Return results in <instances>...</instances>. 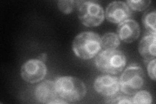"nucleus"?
<instances>
[{
  "label": "nucleus",
  "mask_w": 156,
  "mask_h": 104,
  "mask_svg": "<svg viewBox=\"0 0 156 104\" xmlns=\"http://www.w3.org/2000/svg\"><path fill=\"white\" fill-rule=\"evenodd\" d=\"M155 63L156 60L155 59L152 61H150L147 66L148 75L154 81H155Z\"/></svg>",
  "instance_id": "obj_18"
},
{
  "label": "nucleus",
  "mask_w": 156,
  "mask_h": 104,
  "mask_svg": "<svg viewBox=\"0 0 156 104\" xmlns=\"http://www.w3.org/2000/svg\"><path fill=\"white\" fill-rule=\"evenodd\" d=\"M78 17L87 27H97L103 22L105 14L103 8L96 2L81 1L78 7Z\"/></svg>",
  "instance_id": "obj_5"
},
{
  "label": "nucleus",
  "mask_w": 156,
  "mask_h": 104,
  "mask_svg": "<svg viewBox=\"0 0 156 104\" xmlns=\"http://www.w3.org/2000/svg\"><path fill=\"white\" fill-rule=\"evenodd\" d=\"M156 34H148L139 44V52L146 62L155 59Z\"/></svg>",
  "instance_id": "obj_11"
},
{
  "label": "nucleus",
  "mask_w": 156,
  "mask_h": 104,
  "mask_svg": "<svg viewBox=\"0 0 156 104\" xmlns=\"http://www.w3.org/2000/svg\"><path fill=\"white\" fill-rule=\"evenodd\" d=\"M153 99L150 93L146 91H139L132 98V103L150 104L152 103Z\"/></svg>",
  "instance_id": "obj_15"
},
{
  "label": "nucleus",
  "mask_w": 156,
  "mask_h": 104,
  "mask_svg": "<svg viewBox=\"0 0 156 104\" xmlns=\"http://www.w3.org/2000/svg\"><path fill=\"white\" fill-rule=\"evenodd\" d=\"M46 74L47 68L46 64L38 59H30L24 63L21 68L22 79L30 83L42 81Z\"/></svg>",
  "instance_id": "obj_6"
},
{
  "label": "nucleus",
  "mask_w": 156,
  "mask_h": 104,
  "mask_svg": "<svg viewBox=\"0 0 156 104\" xmlns=\"http://www.w3.org/2000/svg\"><path fill=\"white\" fill-rule=\"evenodd\" d=\"M116 31L117 35L121 41L126 43H131L139 37V25L134 20L127 19L119 23Z\"/></svg>",
  "instance_id": "obj_9"
},
{
  "label": "nucleus",
  "mask_w": 156,
  "mask_h": 104,
  "mask_svg": "<svg viewBox=\"0 0 156 104\" xmlns=\"http://www.w3.org/2000/svg\"><path fill=\"white\" fill-rule=\"evenodd\" d=\"M81 1L73 0H61L58 2V7L60 11L65 14H70L76 9L80 7Z\"/></svg>",
  "instance_id": "obj_14"
},
{
  "label": "nucleus",
  "mask_w": 156,
  "mask_h": 104,
  "mask_svg": "<svg viewBox=\"0 0 156 104\" xmlns=\"http://www.w3.org/2000/svg\"><path fill=\"white\" fill-rule=\"evenodd\" d=\"M100 38L99 34L94 32L81 33L73 41V51L77 57L81 59H91L101 50Z\"/></svg>",
  "instance_id": "obj_2"
},
{
  "label": "nucleus",
  "mask_w": 156,
  "mask_h": 104,
  "mask_svg": "<svg viewBox=\"0 0 156 104\" xmlns=\"http://www.w3.org/2000/svg\"><path fill=\"white\" fill-rule=\"evenodd\" d=\"M95 91L102 96L112 97L120 90L119 79L111 75H101L98 77L94 83Z\"/></svg>",
  "instance_id": "obj_7"
},
{
  "label": "nucleus",
  "mask_w": 156,
  "mask_h": 104,
  "mask_svg": "<svg viewBox=\"0 0 156 104\" xmlns=\"http://www.w3.org/2000/svg\"><path fill=\"white\" fill-rule=\"evenodd\" d=\"M55 82L58 97L68 103L80 102L86 95V86L79 78L62 76L58 77Z\"/></svg>",
  "instance_id": "obj_1"
},
{
  "label": "nucleus",
  "mask_w": 156,
  "mask_h": 104,
  "mask_svg": "<svg viewBox=\"0 0 156 104\" xmlns=\"http://www.w3.org/2000/svg\"><path fill=\"white\" fill-rule=\"evenodd\" d=\"M151 3V1H128L126 4L132 10L136 11H142L147 9Z\"/></svg>",
  "instance_id": "obj_16"
},
{
  "label": "nucleus",
  "mask_w": 156,
  "mask_h": 104,
  "mask_svg": "<svg viewBox=\"0 0 156 104\" xmlns=\"http://www.w3.org/2000/svg\"><path fill=\"white\" fill-rule=\"evenodd\" d=\"M131 15L130 9L124 2H113L107 6L105 16L107 21L114 23H120L128 19Z\"/></svg>",
  "instance_id": "obj_8"
},
{
  "label": "nucleus",
  "mask_w": 156,
  "mask_h": 104,
  "mask_svg": "<svg viewBox=\"0 0 156 104\" xmlns=\"http://www.w3.org/2000/svg\"><path fill=\"white\" fill-rule=\"evenodd\" d=\"M37 59H38V60H40L41 61H42L43 63H45L46 61V59H47V53H41L40 55L38 56Z\"/></svg>",
  "instance_id": "obj_19"
},
{
  "label": "nucleus",
  "mask_w": 156,
  "mask_h": 104,
  "mask_svg": "<svg viewBox=\"0 0 156 104\" xmlns=\"http://www.w3.org/2000/svg\"><path fill=\"white\" fill-rule=\"evenodd\" d=\"M112 100H109L106 102L107 103H132V98L124 96H119Z\"/></svg>",
  "instance_id": "obj_17"
},
{
  "label": "nucleus",
  "mask_w": 156,
  "mask_h": 104,
  "mask_svg": "<svg viewBox=\"0 0 156 104\" xmlns=\"http://www.w3.org/2000/svg\"><path fill=\"white\" fill-rule=\"evenodd\" d=\"M126 61V57L121 51L108 49L98 54L95 59V65L102 72L115 75L124 70Z\"/></svg>",
  "instance_id": "obj_3"
},
{
  "label": "nucleus",
  "mask_w": 156,
  "mask_h": 104,
  "mask_svg": "<svg viewBox=\"0 0 156 104\" xmlns=\"http://www.w3.org/2000/svg\"><path fill=\"white\" fill-rule=\"evenodd\" d=\"M101 48L104 50L116 49L120 44V38L115 33H107L100 38Z\"/></svg>",
  "instance_id": "obj_12"
},
{
  "label": "nucleus",
  "mask_w": 156,
  "mask_h": 104,
  "mask_svg": "<svg viewBox=\"0 0 156 104\" xmlns=\"http://www.w3.org/2000/svg\"><path fill=\"white\" fill-rule=\"evenodd\" d=\"M156 13L155 9L146 11L143 16V23L148 34H156Z\"/></svg>",
  "instance_id": "obj_13"
},
{
  "label": "nucleus",
  "mask_w": 156,
  "mask_h": 104,
  "mask_svg": "<svg viewBox=\"0 0 156 104\" xmlns=\"http://www.w3.org/2000/svg\"><path fill=\"white\" fill-rule=\"evenodd\" d=\"M119 82L122 92L129 96L134 95L144 85V73L143 68L137 64H131L121 75Z\"/></svg>",
  "instance_id": "obj_4"
},
{
  "label": "nucleus",
  "mask_w": 156,
  "mask_h": 104,
  "mask_svg": "<svg viewBox=\"0 0 156 104\" xmlns=\"http://www.w3.org/2000/svg\"><path fill=\"white\" fill-rule=\"evenodd\" d=\"M36 100L42 103H51L58 98L57 95L55 82L46 80L36 87L35 90Z\"/></svg>",
  "instance_id": "obj_10"
}]
</instances>
